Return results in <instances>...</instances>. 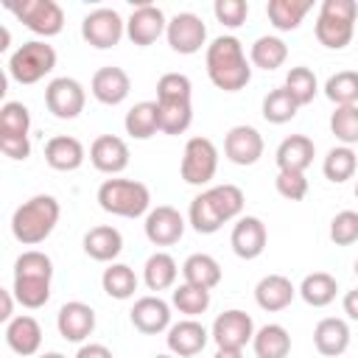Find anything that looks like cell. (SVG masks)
I'll list each match as a JSON object with an SVG mask.
<instances>
[{
    "instance_id": "cell-1",
    "label": "cell",
    "mask_w": 358,
    "mask_h": 358,
    "mask_svg": "<svg viewBox=\"0 0 358 358\" xmlns=\"http://www.w3.org/2000/svg\"><path fill=\"white\" fill-rule=\"evenodd\" d=\"M204 64H207L210 81L224 92H238L252 81V62L246 59L241 39L232 34L215 36L207 45Z\"/></svg>"
},
{
    "instance_id": "cell-2",
    "label": "cell",
    "mask_w": 358,
    "mask_h": 358,
    "mask_svg": "<svg viewBox=\"0 0 358 358\" xmlns=\"http://www.w3.org/2000/svg\"><path fill=\"white\" fill-rule=\"evenodd\" d=\"M62 215V207L53 196L39 193L31 196L28 201H22L14 215H11V235L22 243V246H36L45 238H50V232L56 229Z\"/></svg>"
},
{
    "instance_id": "cell-3",
    "label": "cell",
    "mask_w": 358,
    "mask_h": 358,
    "mask_svg": "<svg viewBox=\"0 0 358 358\" xmlns=\"http://www.w3.org/2000/svg\"><path fill=\"white\" fill-rule=\"evenodd\" d=\"M355 20H358V3L355 0H324L313 25L316 39L330 48L341 50L355 36Z\"/></svg>"
},
{
    "instance_id": "cell-4",
    "label": "cell",
    "mask_w": 358,
    "mask_h": 358,
    "mask_svg": "<svg viewBox=\"0 0 358 358\" xmlns=\"http://www.w3.org/2000/svg\"><path fill=\"white\" fill-rule=\"evenodd\" d=\"M98 204L109 215L140 218L151 210V190L137 179H106L98 187Z\"/></svg>"
},
{
    "instance_id": "cell-5",
    "label": "cell",
    "mask_w": 358,
    "mask_h": 358,
    "mask_svg": "<svg viewBox=\"0 0 358 358\" xmlns=\"http://www.w3.org/2000/svg\"><path fill=\"white\" fill-rule=\"evenodd\" d=\"M56 67V50L53 45L42 39H31L20 45L8 59V76L17 84H36Z\"/></svg>"
},
{
    "instance_id": "cell-6",
    "label": "cell",
    "mask_w": 358,
    "mask_h": 358,
    "mask_svg": "<svg viewBox=\"0 0 358 358\" xmlns=\"http://www.w3.org/2000/svg\"><path fill=\"white\" fill-rule=\"evenodd\" d=\"M8 11L36 36H56L64 28V11L56 0H22L8 3Z\"/></svg>"
},
{
    "instance_id": "cell-7",
    "label": "cell",
    "mask_w": 358,
    "mask_h": 358,
    "mask_svg": "<svg viewBox=\"0 0 358 358\" xmlns=\"http://www.w3.org/2000/svg\"><path fill=\"white\" fill-rule=\"evenodd\" d=\"M182 179L187 185H210L218 171V148L210 137H190L182 154Z\"/></svg>"
},
{
    "instance_id": "cell-8",
    "label": "cell",
    "mask_w": 358,
    "mask_h": 358,
    "mask_svg": "<svg viewBox=\"0 0 358 358\" xmlns=\"http://www.w3.org/2000/svg\"><path fill=\"white\" fill-rule=\"evenodd\" d=\"M126 34V22L123 17L115 11V8H92L84 20H81V36L87 45L98 48V50H106V48H115Z\"/></svg>"
},
{
    "instance_id": "cell-9",
    "label": "cell",
    "mask_w": 358,
    "mask_h": 358,
    "mask_svg": "<svg viewBox=\"0 0 358 358\" xmlns=\"http://www.w3.org/2000/svg\"><path fill=\"white\" fill-rule=\"evenodd\" d=\"M210 338L215 341L218 350H243L255 338V322L246 310L229 308L215 316V322L210 327Z\"/></svg>"
},
{
    "instance_id": "cell-10",
    "label": "cell",
    "mask_w": 358,
    "mask_h": 358,
    "mask_svg": "<svg viewBox=\"0 0 358 358\" xmlns=\"http://www.w3.org/2000/svg\"><path fill=\"white\" fill-rule=\"evenodd\" d=\"M84 103H87V92L84 87L70 78V76H59L53 78L48 87H45V106L53 117L59 120H73L84 112Z\"/></svg>"
},
{
    "instance_id": "cell-11",
    "label": "cell",
    "mask_w": 358,
    "mask_h": 358,
    "mask_svg": "<svg viewBox=\"0 0 358 358\" xmlns=\"http://www.w3.org/2000/svg\"><path fill=\"white\" fill-rule=\"evenodd\" d=\"M165 39L171 45V50L182 53V56H193L204 48L207 42V25L201 22V17H196L193 11H179L176 17L168 20L165 28Z\"/></svg>"
},
{
    "instance_id": "cell-12",
    "label": "cell",
    "mask_w": 358,
    "mask_h": 358,
    "mask_svg": "<svg viewBox=\"0 0 358 358\" xmlns=\"http://www.w3.org/2000/svg\"><path fill=\"white\" fill-rule=\"evenodd\" d=\"M143 229H145V238H148L154 246H173V243H179L182 235H185V218H182V213H179L176 207H171V204H157V207L148 210Z\"/></svg>"
},
{
    "instance_id": "cell-13",
    "label": "cell",
    "mask_w": 358,
    "mask_h": 358,
    "mask_svg": "<svg viewBox=\"0 0 358 358\" xmlns=\"http://www.w3.org/2000/svg\"><path fill=\"white\" fill-rule=\"evenodd\" d=\"M165 28H168V20L162 8L154 3H137L126 20V36L140 48H148L151 42H157L165 34Z\"/></svg>"
},
{
    "instance_id": "cell-14",
    "label": "cell",
    "mask_w": 358,
    "mask_h": 358,
    "mask_svg": "<svg viewBox=\"0 0 358 358\" xmlns=\"http://www.w3.org/2000/svg\"><path fill=\"white\" fill-rule=\"evenodd\" d=\"M224 157L232 165H255L263 157V134L255 126H232L224 137Z\"/></svg>"
},
{
    "instance_id": "cell-15",
    "label": "cell",
    "mask_w": 358,
    "mask_h": 358,
    "mask_svg": "<svg viewBox=\"0 0 358 358\" xmlns=\"http://www.w3.org/2000/svg\"><path fill=\"white\" fill-rule=\"evenodd\" d=\"M266 241H268L266 224L260 218H255V215H241L235 221V227H232V235H229V246L241 260L260 257L263 249H266Z\"/></svg>"
},
{
    "instance_id": "cell-16",
    "label": "cell",
    "mask_w": 358,
    "mask_h": 358,
    "mask_svg": "<svg viewBox=\"0 0 358 358\" xmlns=\"http://www.w3.org/2000/svg\"><path fill=\"white\" fill-rule=\"evenodd\" d=\"M90 92L95 101L106 103V106H117L129 98L131 92V78L123 67H115V64H106L101 70H95L92 81H90Z\"/></svg>"
},
{
    "instance_id": "cell-17",
    "label": "cell",
    "mask_w": 358,
    "mask_h": 358,
    "mask_svg": "<svg viewBox=\"0 0 358 358\" xmlns=\"http://www.w3.org/2000/svg\"><path fill=\"white\" fill-rule=\"evenodd\" d=\"M56 327H59V336L64 341H84L92 336L95 330V310L87 305V302H64L56 313Z\"/></svg>"
},
{
    "instance_id": "cell-18",
    "label": "cell",
    "mask_w": 358,
    "mask_h": 358,
    "mask_svg": "<svg viewBox=\"0 0 358 358\" xmlns=\"http://www.w3.org/2000/svg\"><path fill=\"white\" fill-rule=\"evenodd\" d=\"M210 341V333L201 322L196 319H182L176 324L168 327V336H165V344L171 350V355L176 358H190V355H199Z\"/></svg>"
},
{
    "instance_id": "cell-19",
    "label": "cell",
    "mask_w": 358,
    "mask_h": 358,
    "mask_svg": "<svg viewBox=\"0 0 358 358\" xmlns=\"http://www.w3.org/2000/svg\"><path fill=\"white\" fill-rule=\"evenodd\" d=\"M90 162L95 165V171L109 173V176L126 171V165H129V145H126V140L117 137V134L95 137L92 145H90Z\"/></svg>"
},
{
    "instance_id": "cell-20",
    "label": "cell",
    "mask_w": 358,
    "mask_h": 358,
    "mask_svg": "<svg viewBox=\"0 0 358 358\" xmlns=\"http://www.w3.org/2000/svg\"><path fill=\"white\" fill-rule=\"evenodd\" d=\"M129 319L134 324V330L145 333V336H157L162 330L171 327V305L159 296H140L131 310H129Z\"/></svg>"
},
{
    "instance_id": "cell-21",
    "label": "cell",
    "mask_w": 358,
    "mask_h": 358,
    "mask_svg": "<svg viewBox=\"0 0 358 358\" xmlns=\"http://www.w3.org/2000/svg\"><path fill=\"white\" fill-rule=\"evenodd\" d=\"M316 157V145L310 137L305 134H291L285 137L280 145H277V154H274V162H277V171H296V173H305L310 168Z\"/></svg>"
},
{
    "instance_id": "cell-22",
    "label": "cell",
    "mask_w": 358,
    "mask_h": 358,
    "mask_svg": "<svg viewBox=\"0 0 358 358\" xmlns=\"http://www.w3.org/2000/svg\"><path fill=\"white\" fill-rule=\"evenodd\" d=\"M294 296H296V288L285 274H266L255 285V302L268 313L285 310L294 302Z\"/></svg>"
},
{
    "instance_id": "cell-23",
    "label": "cell",
    "mask_w": 358,
    "mask_h": 358,
    "mask_svg": "<svg viewBox=\"0 0 358 358\" xmlns=\"http://www.w3.org/2000/svg\"><path fill=\"white\" fill-rule=\"evenodd\" d=\"M6 344L11 347V352L28 358V355H36V350L42 347V327L34 316L22 313V316H14L8 324H6Z\"/></svg>"
},
{
    "instance_id": "cell-24",
    "label": "cell",
    "mask_w": 358,
    "mask_h": 358,
    "mask_svg": "<svg viewBox=\"0 0 358 358\" xmlns=\"http://www.w3.org/2000/svg\"><path fill=\"white\" fill-rule=\"evenodd\" d=\"M87 151L81 145L78 137H70V134H56L45 143V162L53 168V171H76L81 168Z\"/></svg>"
},
{
    "instance_id": "cell-25",
    "label": "cell",
    "mask_w": 358,
    "mask_h": 358,
    "mask_svg": "<svg viewBox=\"0 0 358 358\" xmlns=\"http://www.w3.org/2000/svg\"><path fill=\"white\" fill-rule=\"evenodd\" d=\"M313 344L324 358H338L350 347V324L338 316H327L313 327Z\"/></svg>"
},
{
    "instance_id": "cell-26",
    "label": "cell",
    "mask_w": 358,
    "mask_h": 358,
    "mask_svg": "<svg viewBox=\"0 0 358 358\" xmlns=\"http://www.w3.org/2000/svg\"><path fill=\"white\" fill-rule=\"evenodd\" d=\"M84 252L92 260H98V263H112L123 252V235H120V229H115L109 224L92 227L84 235Z\"/></svg>"
},
{
    "instance_id": "cell-27",
    "label": "cell",
    "mask_w": 358,
    "mask_h": 358,
    "mask_svg": "<svg viewBox=\"0 0 358 358\" xmlns=\"http://www.w3.org/2000/svg\"><path fill=\"white\" fill-rule=\"evenodd\" d=\"M126 134L134 140H148L159 131V106L157 101H140L126 112Z\"/></svg>"
},
{
    "instance_id": "cell-28",
    "label": "cell",
    "mask_w": 358,
    "mask_h": 358,
    "mask_svg": "<svg viewBox=\"0 0 358 358\" xmlns=\"http://www.w3.org/2000/svg\"><path fill=\"white\" fill-rule=\"evenodd\" d=\"M182 277L185 282L190 285H199V288H207L213 291L218 282H221V266L213 255H204V252H196L190 255L185 263H182Z\"/></svg>"
},
{
    "instance_id": "cell-29",
    "label": "cell",
    "mask_w": 358,
    "mask_h": 358,
    "mask_svg": "<svg viewBox=\"0 0 358 358\" xmlns=\"http://www.w3.org/2000/svg\"><path fill=\"white\" fill-rule=\"evenodd\" d=\"M310 8H313L310 0H268L266 3L268 22L277 31H296Z\"/></svg>"
},
{
    "instance_id": "cell-30",
    "label": "cell",
    "mask_w": 358,
    "mask_h": 358,
    "mask_svg": "<svg viewBox=\"0 0 358 358\" xmlns=\"http://www.w3.org/2000/svg\"><path fill=\"white\" fill-rule=\"evenodd\" d=\"M176 277H179V266L168 252H154L143 266V280H145L148 291H157V294L168 291V288H173Z\"/></svg>"
},
{
    "instance_id": "cell-31",
    "label": "cell",
    "mask_w": 358,
    "mask_h": 358,
    "mask_svg": "<svg viewBox=\"0 0 358 358\" xmlns=\"http://www.w3.org/2000/svg\"><path fill=\"white\" fill-rule=\"evenodd\" d=\"M252 350L257 358H285L291 352V336L282 324H263L255 330Z\"/></svg>"
},
{
    "instance_id": "cell-32",
    "label": "cell",
    "mask_w": 358,
    "mask_h": 358,
    "mask_svg": "<svg viewBox=\"0 0 358 358\" xmlns=\"http://www.w3.org/2000/svg\"><path fill=\"white\" fill-rule=\"evenodd\" d=\"M285 59H288V45H285L280 36H271V34L257 36V39L252 42V48H249V62H252L255 67L266 70V73L282 67Z\"/></svg>"
},
{
    "instance_id": "cell-33",
    "label": "cell",
    "mask_w": 358,
    "mask_h": 358,
    "mask_svg": "<svg viewBox=\"0 0 358 358\" xmlns=\"http://www.w3.org/2000/svg\"><path fill=\"white\" fill-rule=\"evenodd\" d=\"M296 294H299L310 308H324V305H330V302L336 299L338 282H336V277L327 274V271H313V274H308V277L299 282Z\"/></svg>"
},
{
    "instance_id": "cell-34",
    "label": "cell",
    "mask_w": 358,
    "mask_h": 358,
    "mask_svg": "<svg viewBox=\"0 0 358 358\" xmlns=\"http://www.w3.org/2000/svg\"><path fill=\"white\" fill-rule=\"evenodd\" d=\"M137 282L140 280H137L134 268L126 266V263H109L103 268V274H101V285H103L106 296H112V299H129V296H134Z\"/></svg>"
},
{
    "instance_id": "cell-35",
    "label": "cell",
    "mask_w": 358,
    "mask_h": 358,
    "mask_svg": "<svg viewBox=\"0 0 358 358\" xmlns=\"http://www.w3.org/2000/svg\"><path fill=\"white\" fill-rule=\"evenodd\" d=\"M159 106V131L162 134H185L193 123L190 101H157Z\"/></svg>"
},
{
    "instance_id": "cell-36",
    "label": "cell",
    "mask_w": 358,
    "mask_h": 358,
    "mask_svg": "<svg viewBox=\"0 0 358 358\" xmlns=\"http://www.w3.org/2000/svg\"><path fill=\"white\" fill-rule=\"evenodd\" d=\"M324 95L336 106H358V70H338L324 81Z\"/></svg>"
},
{
    "instance_id": "cell-37",
    "label": "cell",
    "mask_w": 358,
    "mask_h": 358,
    "mask_svg": "<svg viewBox=\"0 0 358 358\" xmlns=\"http://www.w3.org/2000/svg\"><path fill=\"white\" fill-rule=\"evenodd\" d=\"M355 168H358V157H355V151H352L350 145H336V148H330L327 157H324V162H322V173H324L330 182H336V185L352 179V176H355Z\"/></svg>"
},
{
    "instance_id": "cell-38",
    "label": "cell",
    "mask_w": 358,
    "mask_h": 358,
    "mask_svg": "<svg viewBox=\"0 0 358 358\" xmlns=\"http://www.w3.org/2000/svg\"><path fill=\"white\" fill-rule=\"evenodd\" d=\"M187 221H190V227H193L199 235H213V232H218V229L224 227V221H221L218 210L213 207V201H210L207 190H201V193L190 201Z\"/></svg>"
},
{
    "instance_id": "cell-39",
    "label": "cell",
    "mask_w": 358,
    "mask_h": 358,
    "mask_svg": "<svg viewBox=\"0 0 358 358\" xmlns=\"http://www.w3.org/2000/svg\"><path fill=\"white\" fill-rule=\"evenodd\" d=\"M11 291H14V299L22 308L36 310L50 299V280H45V277H14Z\"/></svg>"
},
{
    "instance_id": "cell-40",
    "label": "cell",
    "mask_w": 358,
    "mask_h": 358,
    "mask_svg": "<svg viewBox=\"0 0 358 358\" xmlns=\"http://www.w3.org/2000/svg\"><path fill=\"white\" fill-rule=\"evenodd\" d=\"M296 109L299 103L291 98V92L285 87H277V90H268L266 98H263V117L274 126H282L288 120L296 117Z\"/></svg>"
},
{
    "instance_id": "cell-41",
    "label": "cell",
    "mask_w": 358,
    "mask_h": 358,
    "mask_svg": "<svg viewBox=\"0 0 358 358\" xmlns=\"http://www.w3.org/2000/svg\"><path fill=\"white\" fill-rule=\"evenodd\" d=\"M171 302L179 313H185L187 319H196L210 308V291L199 288V285H190V282H182V285L173 288Z\"/></svg>"
},
{
    "instance_id": "cell-42",
    "label": "cell",
    "mask_w": 358,
    "mask_h": 358,
    "mask_svg": "<svg viewBox=\"0 0 358 358\" xmlns=\"http://www.w3.org/2000/svg\"><path fill=\"white\" fill-rule=\"evenodd\" d=\"M207 196H210V201L218 210V215H221L224 224L232 221V218H241L246 199H243V190L238 185H215V187L207 190Z\"/></svg>"
},
{
    "instance_id": "cell-43",
    "label": "cell",
    "mask_w": 358,
    "mask_h": 358,
    "mask_svg": "<svg viewBox=\"0 0 358 358\" xmlns=\"http://www.w3.org/2000/svg\"><path fill=\"white\" fill-rule=\"evenodd\" d=\"M31 112L22 101H6L0 106V137H28Z\"/></svg>"
},
{
    "instance_id": "cell-44",
    "label": "cell",
    "mask_w": 358,
    "mask_h": 358,
    "mask_svg": "<svg viewBox=\"0 0 358 358\" xmlns=\"http://www.w3.org/2000/svg\"><path fill=\"white\" fill-rule=\"evenodd\" d=\"M282 87L291 92V98H294L299 106L310 103V101L316 98V92H319L316 73H313L310 67H305V64L291 67V70H288V76H285V84H282Z\"/></svg>"
},
{
    "instance_id": "cell-45",
    "label": "cell",
    "mask_w": 358,
    "mask_h": 358,
    "mask_svg": "<svg viewBox=\"0 0 358 358\" xmlns=\"http://www.w3.org/2000/svg\"><path fill=\"white\" fill-rule=\"evenodd\" d=\"M330 131L341 145L358 143V106H336L330 115Z\"/></svg>"
},
{
    "instance_id": "cell-46",
    "label": "cell",
    "mask_w": 358,
    "mask_h": 358,
    "mask_svg": "<svg viewBox=\"0 0 358 358\" xmlns=\"http://www.w3.org/2000/svg\"><path fill=\"white\" fill-rule=\"evenodd\" d=\"M14 277H53V260L39 252V249H28L14 260Z\"/></svg>"
},
{
    "instance_id": "cell-47",
    "label": "cell",
    "mask_w": 358,
    "mask_h": 358,
    "mask_svg": "<svg viewBox=\"0 0 358 358\" xmlns=\"http://www.w3.org/2000/svg\"><path fill=\"white\" fill-rule=\"evenodd\" d=\"M193 84L185 73H165L157 81V101H190Z\"/></svg>"
},
{
    "instance_id": "cell-48",
    "label": "cell",
    "mask_w": 358,
    "mask_h": 358,
    "mask_svg": "<svg viewBox=\"0 0 358 358\" xmlns=\"http://www.w3.org/2000/svg\"><path fill=\"white\" fill-rule=\"evenodd\" d=\"M330 241L336 246H352L358 241V213L355 210H341L330 221Z\"/></svg>"
},
{
    "instance_id": "cell-49",
    "label": "cell",
    "mask_w": 358,
    "mask_h": 358,
    "mask_svg": "<svg viewBox=\"0 0 358 358\" xmlns=\"http://www.w3.org/2000/svg\"><path fill=\"white\" fill-rule=\"evenodd\" d=\"M213 14L221 25L227 28H241L249 17V3L246 0H215L213 6Z\"/></svg>"
},
{
    "instance_id": "cell-50",
    "label": "cell",
    "mask_w": 358,
    "mask_h": 358,
    "mask_svg": "<svg viewBox=\"0 0 358 358\" xmlns=\"http://www.w3.org/2000/svg\"><path fill=\"white\" fill-rule=\"evenodd\" d=\"M274 187L288 201H302L308 196V179H305V173H296V171H277Z\"/></svg>"
},
{
    "instance_id": "cell-51",
    "label": "cell",
    "mask_w": 358,
    "mask_h": 358,
    "mask_svg": "<svg viewBox=\"0 0 358 358\" xmlns=\"http://www.w3.org/2000/svg\"><path fill=\"white\" fill-rule=\"evenodd\" d=\"M0 151L8 159H28L31 154V140L28 137H0Z\"/></svg>"
},
{
    "instance_id": "cell-52",
    "label": "cell",
    "mask_w": 358,
    "mask_h": 358,
    "mask_svg": "<svg viewBox=\"0 0 358 358\" xmlns=\"http://www.w3.org/2000/svg\"><path fill=\"white\" fill-rule=\"evenodd\" d=\"M76 358H115L106 344H81Z\"/></svg>"
},
{
    "instance_id": "cell-53",
    "label": "cell",
    "mask_w": 358,
    "mask_h": 358,
    "mask_svg": "<svg viewBox=\"0 0 358 358\" xmlns=\"http://www.w3.org/2000/svg\"><path fill=\"white\" fill-rule=\"evenodd\" d=\"M0 299H3V308H0V319L8 324L14 319V291H0Z\"/></svg>"
},
{
    "instance_id": "cell-54",
    "label": "cell",
    "mask_w": 358,
    "mask_h": 358,
    "mask_svg": "<svg viewBox=\"0 0 358 358\" xmlns=\"http://www.w3.org/2000/svg\"><path fill=\"white\" fill-rule=\"evenodd\" d=\"M344 313L352 319V322H358V288H352V291H347L344 294Z\"/></svg>"
},
{
    "instance_id": "cell-55",
    "label": "cell",
    "mask_w": 358,
    "mask_h": 358,
    "mask_svg": "<svg viewBox=\"0 0 358 358\" xmlns=\"http://www.w3.org/2000/svg\"><path fill=\"white\" fill-rule=\"evenodd\" d=\"M213 358H243V355H241V350H215Z\"/></svg>"
},
{
    "instance_id": "cell-56",
    "label": "cell",
    "mask_w": 358,
    "mask_h": 358,
    "mask_svg": "<svg viewBox=\"0 0 358 358\" xmlns=\"http://www.w3.org/2000/svg\"><path fill=\"white\" fill-rule=\"evenodd\" d=\"M8 42H11V34H8V28H3V45H0V50H6Z\"/></svg>"
},
{
    "instance_id": "cell-57",
    "label": "cell",
    "mask_w": 358,
    "mask_h": 358,
    "mask_svg": "<svg viewBox=\"0 0 358 358\" xmlns=\"http://www.w3.org/2000/svg\"><path fill=\"white\" fill-rule=\"evenodd\" d=\"M39 358H67V355H62V352H42Z\"/></svg>"
},
{
    "instance_id": "cell-58",
    "label": "cell",
    "mask_w": 358,
    "mask_h": 358,
    "mask_svg": "<svg viewBox=\"0 0 358 358\" xmlns=\"http://www.w3.org/2000/svg\"><path fill=\"white\" fill-rule=\"evenodd\" d=\"M154 358H176V355H154Z\"/></svg>"
},
{
    "instance_id": "cell-59",
    "label": "cell",
    "mask_w": 358,
    "mask_h": 358,
    "mask_svg": "<svg viewBox=\"0 0 358 358\" xmlns=\"http://www.w3.org/2000/svg\"><path fill=\"white\" fill-rule=\"evenodd\" d=\"M355 199H358V182H355Z\"/></svg>"
},
{
    "instance_id": "cell-60",
    "label": "cell",
    "mask_w": 358,
    "mask_h": 358,
    "mask_svg": "<svg viewBox=\"0 0 358 358\" xmlns=\"http://www.w3.org/2000/svg\"><path fill=\"white\" fill-rule=\"evenodd\" d=\"M355 274H358V260H355Z\"/></svg>"
}]
</instances>
